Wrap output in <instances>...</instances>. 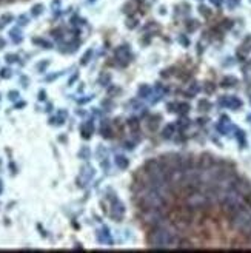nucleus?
Wrapping results in <instances>:
<instances>
[{
    "label": "nucleus",
    "mask_w": 251,
    "mask_h": 253,
    "mask_svg": "<svg viewBox=\"0 0 251 253\" xmlns=\"http://www.w3.org/2000/svg\"><path fill=\"white\" fill-rule=\"evenodd\" d=\"M148 243L152 247H157V249H168L174 244H177V236L173 230H168L165 227H159L150 235Z\"/></svg>",
    "instance_id": "1"
},
{
    "label": "nucleus",
    "mask_w": 251,
    "mask_h": 253,
    "mask_svg": "<svg viewBox=\"0 0 251 253\" xmlns=\"http://www.w3.org/2000/svg\"><path fill=\"white\" fill-rule=\"evenodd\" d=\"M163 204L162 196L156 192H147L145 196H142L140 205L145 208V210H157V208Z\"/></svg>",
    "instance_id": "2"
},
{
    "label": "nucleus",
    "mask_w": 251,
    "mask_h": 253,
    "mask_svg": "<svg viewBox=\"0 0 251 253\" xmlns=\"http://www.w3.org/2000/svg\"><path fill=\"white\" fill-rule=\"evenodd\" d=\"M32 16H40L42 14V11H43V6L42 5H36V6H32Z\"/></svg>",
    "instance_id": "3"
},
{
    "label": "nucleus",
    "mask_w": 251,
    "mask_h": 253,
    "mask_svg": "<svg viewBox=\"0 0 251 253\" xmlns=\"http://www.w3.org/2000/svg\"><path fill=\"white\" fill-rule=\"evenodd\" d=\"M11 19H13V17H11V16H3V22H9Z\"/></svg>",
    "instance_id": "4"
},
{
    "label": "nucleus",
    "mask_w": 251,
    "mask_h": 253,
    "mask_svg": "<svg viewBox=\"0 0 251 253\" xmlns=\"http://www.w3.org/2000/svg\"><path fill=\"white\" fill-rule=\"evenodd\" d=\"M250 235H251V232H250Z\"/></svg>",
    "instance_id": "5"
}]
</instances>
